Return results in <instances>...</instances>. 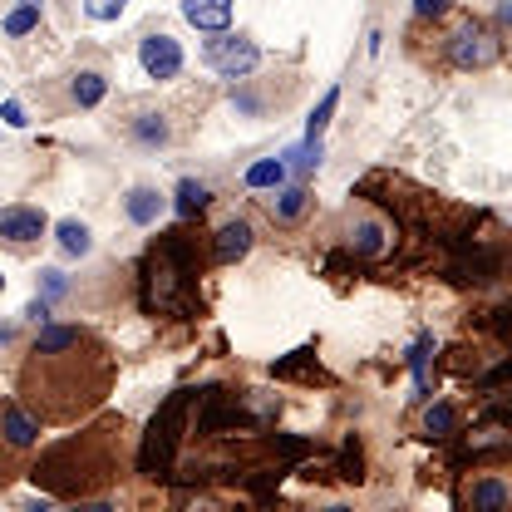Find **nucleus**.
Wrapping results in <instances>:
<instances>
[{
  "instance_id": "obj_29",
  "label": "nucleus",
  "mask_w": 512,
  "mask_h": 512,
  "mask_svg": "<svg viewBox=\"0 0 512 512\" xmlns=\"http://www.w3.org/2000/svg\"><path fill=\"white\" fill-rule=\"evenodd\" d=\"M0 291H5V276H0Z\"/></svg>"
},
{
  "instance_id": "obj_4",
  "label": "nucleus",
  "mask_w": 512,
  "mask_h": 512,
  "mask_svg": "<svg viewBox=\"0 0 512 512\" xmlns=\"http://www.w3.org/2000/svg\"><path fill=\"white\" fill-rule=\"evenodd\" d=\"M109 84H114V79H109V64L99 60V55H89V60H74L69 69H60L55 79H45L40 104H45L50 114H89V109L104 104Z\"/></svg>"
},
{
  "instance_id": "obj_6",
  "label": "nucleus",
  "mask_w": 512,
  "mask_h": 512,
  "mask_svg": "<svg viewBox=\"0 0 512 512\" xmlns=\"http://www.w3.org/2000/svg\"><path fill=\"white\" fill-rule=\"evenodd\" d=\"M503 60V30L483 25L478 15H453V25L444 30V64L463 69V74H483Z\"/></svg>"
},
{
  "instance_id": "obj_5",
  "label": "nucleus",
  "mask_w": 512,
  "mask_h": 512,
  "mask_svg": "<svg viewBox=\"0 0 512 512\" xmlns=\"http://www.w3.org/2000/svg\"><path fill=\"white\" fill-rule=\"evenodd\" d=\"M114 133L133 143L138 153H163L173 143H183V128H178V109L168 104H153V99H128L124 109L114 114Z\"/></svg>"
},
{
  "instance_id": "obj_8",
  "label": "nucleus",
  "mask_w": 512,
  "mask_h": 512,
  "mask_svg": "<svg viewBox=\"0 0 512 512\" xmlns=\"http://www.w3.org/2000/svg\"><path fill=\"white\" fill-rule=\"evenodd\" d=\"M296 89H301L296 69H266V74H256L252 69V74L237 79V89H232V109H237V119H276L281 109H291Z\"/></svg>"
},
{
  "instance_id": "obj_24",
  "label": "nucleus",
  "mask_w": 512,
  "mask_h": 512,
  "mask_svg": "<svg viewBox=\"0 0 512 512\" xmlns=\"http://www.w3.org/2000/svg\"><path fill=\"white\" fill-rule=\"evenodd\" d=\"M311 360H316V355H311V350H296V355H291V360H281V365H276V375H281V380H320V370H316V375H311V370H306V365H311Z\"/></svg>"
},
{
  "instance_id": "obj_14",
  "label": "nucleus",
  "mask_w": 512,
  "mask_h": 512,
  "mask_svg": "<svg viewBox=\"0 0 512 512\" xmlns=\"http://www.w3.org/2000/svg\"><path fill=\"white\" fill-rule=\"evenodd\" d=\"M316 212V192L306 188V183H281V188H271V197H266V217L276 222V227H301L306 217Z\"/></svg>"
},
{
  "instance_id": "obj_15",
  "label": "nucleus",
  "mask_w": 512,
  "mask_h": 512,
  "mask_svg": "<svg viewBox=\"0 0 512 512\" xmlns=\"http://www.w3.org/2000/svg\"><path fill=\"white\" fill-rule=\"evenodd\" d=\"M458 508H473V512L512 508V483L503 478V473H473V483L458 488Z\"/></svg>"
},
{
  "instance_id": "obj_10",
  "label": "nucleus",
  "mask_w": 512,
  "mask_h": 512,
  "mask_svg": "<svg viewBox=\"0 0 512 512\" xmlns=\"http://www.w3.org/2000/svg\"><path fill=\"white\" fill-rule=\"evenodd\" d=\"M394 222L375 212L370 202H350L345 207V217H340V242L350 247V252L360 256V261H380L389 247H394Z\"/></svg>"
},
{
  "instance_id": "obj_23",
  "label": "nucleus",
  "mask_w": 512,
  "mask_h": 512,
  "mask_svg": "<svg viewBox=\"0 0 512 512\" xmlns=\"http://www.w3.org/2000/svg\"><path fill=\"white\" fill-rule=\"evenodd\" d=\"M340 478H345V483H360V478H365V453H360V439H355V434L345 439V458H340Z\"/></svg>"
},
{
  "instance_id": "obj_19",
  "label": "nucleus",
  "mask_w": 512,
  "mask_h": 512,
  "mask_svg": "<svg viewBox=\"0 0 512 512\" xmlns=\"http://www.w3.org/2000/svg\"><path fill=\"white\" fill-rule=\"evenodd\" d=\"M458 434V404H448V399H434V404H424V414H419V439H429V444H444Z\"/></svg>"
},
{
  "instance_id": "obj_27",
  "label": "nucleus",
  "mask_w": 512,
  "mask_h": 512,
  "mask_svg": "<svg viewBox=\"0 0 512 512\" xmlns=\"http://www.w3.org/2000/svg\"><path fill=\"white\" fill-rule=\"evenodd\" d=\"M124 5L128 0H84V15H89V20H119Z\"/></svg>"
},
{
  "instance_id": "obj_7",
  "label": "nucleus",
  "mask_w": 512,
  "mask_h": 512,
  "mask_svg": "<svg viewBox=\"0 0 512 512\" xmlns=\"http://www.w3.org/2000/svg\"><path fill=\"white\" fill-rule=\"evenodd\" d=\"M35 448H40V419L20 399H0V493L25 478Z\"/></svg>"
},
{
  "instance_id": "obj_21",
  "label": "nucleus",
  "mask_w": 512,
  "mask_h": 512,
  "mask_svg": "<svg viewBox=\"0 0 512 512\" xmlns=\"http://www.w3.org/2000/svg\"><path fill=\"white\" fill-rule=\"evenodd\" d=\"M55 247H60V256H69V261L89 256V252H94V232H89V222H79V217H64L60 227H55Z\"/></svg>"
},
{
  "instance_id": "obj_20",
  "label": "nucleus",
  "mask_w": 512,
  "mask_h": 512,
  "mask_svg": "<svg viewBox=\"0 0 512 512\" xmlns=\"http://www.w3.org/2000/svg\"><path fill=\"white\" fill-rule=\"evenodd\" d=\"M291 178V153H281V158H261V163H252L247 173H242V188H252V192H271V188H281Z\"/></svg>"
},
{
  "instance_id": "obj_25",
  "label": "nucleus",
  "mask_w": 512,
  "mask_h": 512,
  "mask_svg": "<svg viewBox=\"0 0 512 512\" xmlns=\"http://www.w3.org/2000/svg\"><path fill=\"white\" fill-rule=\"evenodd\" d=\"M448 15H453V0H414V20H419V25H429V20L439 25Z\"/></svg>"
},
{
  "instance_id": "obj_13",
  "label": "nucleus",
  "mask_w": 512,
  "mask_h": 512,
  "mask_svg": "<svg viewBox=\"0 0 512 512\" xmlns=\"http://www.w3.org/2000/svg\"><path fill=\"white\" fill-rule=\"evenodd\" d=\"M183 64H188V55H183V45H178L168 30H148V35L138 40V69H143L153 84L178 79V74H183Z\"/></svg>"
},
{
  "instance_id": "obj_9",
  "label": "nucleus",
  "mask_w": 512,
  "mask_h": 512,
  "mask_svg": "<svg viewBox=\"0 0 512 512\" xmlns=\"http://www.w3.org/2000/svg\"><path fill=\"white\" fill-rule=\"evenodd\" d=\"M192 394H197V389H178V394L153 414V424H148V434H143V453H138V468H143V473H153V478L168 473V463H173V453H178V439H183V419H188Z\"/></svg>"
},
{
  "instance_id": "obj_18",
  "label": "nucleus",
  "mask_w": 512,
  "mask_h": 512,
  "mask_svg": "<svg viewBox=\"0 0 512 512\" xmlns=\"http://www.w3.org/2000/svg\"><path fill=\"white\" fill-rule=\"evenodd\" d=\"M183 20L202 35H217L232 25V0H183Z\"/></svg>"
},
{
  "instance_id": "obj_22",
  "label": "nucleus",
  "mask_w": 512,
  "mask_h": 512,
  "mask_svg": "<svg viewBox=\"0 0 512 512\" xmlns=\"http://www.w3.org/2000/svg\"><path fill=\"white\" fill-rule=\"evenodd\" d=\"M212 183H202V178H183L178 188H173V207H178V217H202L207 207H212Z\"/></svg>"
},
{
  "instance_id": "obj_17",
  "label": "nucleus",
  "mask_w": 512,
  "mask_h": 512,
  "mask_svg": "<svg viewBox=\"0 0 512 512\" xmlns=\"http://www.w3.org/2000/svg\"><path fill=\"white\" fill-rule=\"evenodd\" d=\"M168 192L153 188V183H133V188L124 192V222L128 227H158L163 217H168Z\"/></svg>"
},
{
  "instance_id": "obj_11",
  "label": "nucleus",
  "mask_w": 512,
  "mask_h": 512,
  "mask_svg": "<svg viewBox=\"0 0 512 512\" xmlns=\"http://www.w3.org/2000/svg\"><path fill=\"white\" fill-rule=\"evenodd\" d=\"M50 237V217L35 202H10L0 207V252L10 256H35Z\"/></svg>"
},
{
  "instance_id": "obj_2",
  "label": "nucleus",
  "mask_w": 512,
  "mask_h": 512,
  "mask_svg": "<svg viewBox=\"0 0 512 512\" xmlns=\"http://www.w3.org/2000/svg\"><path fill=\"white\" fill-rule=\"evenodd\" d=\"M128 463H133V424L124 414H89V424L79 419V434L50 448H35L25 478L45 488L50 498L89 503L124 483Z\"/></svg>"
},
{
  "instance_id": "obj_3",
  "label": "nucleus",
  "mask_w": 512,
  "mask_h": 512,
  "mask_svg": "<svg viewBox=\"0 0 512 512\" xmlns=\"http://www.w3.org/2000/svg\"><path fill=\"white\" fill-rule=\"evenodd\" d=\"M143 306L153 316H197V247H192V232H168L148 247Z\"/></svg>"
},
{
  "instance_id": "obj_16",
  "label": "nucleus",
  "mask_w": 512,
  "mask_h": 512,
  "mask_svg": "<svg viewBox=\"0 0 512 512\" xmlns=\"http://www.w3.org/2000/svg\"><path fill=\"white\" fill-rule=\"evenodd\" d=\"M256 247V227L247 217H232V222H222L217 232H212V261L217 266H237V261H247Z\"/></svg>"
},
{
  "instance_id": "obj_12",
  "label": "nucleus",
  "mask_w": 512,
  "mask_h": 512,
  "mask_svg": "<svg viewBox=\"0 0 512 512\" xmlns=\"http://www.w3.org/2000/svg\"><path fill=\"white\" fill-rule=\"evenodd\" d=\"M202 64L212 69V74H222V79H242V74H252L261 69V50H256L252 35H232V30H217L207 45H202Z\"/></svg>"
},
{
  "instance_id": "obj_1",
  "label": "nucleus",
  "mask_w": 512,
  "mask_h": 512,
  "mask_svg": "<svg viewBox=\"0 0 512 512\" xmlns=\"http://www.w3.org/2000/svg\"><path fill=\"white\" fill-rule=\"evenodd\" d=\"M114 380H119V360L99 330L45 325L20 355L15 399L40 424H79L109 404Z\"/></svg>"
},
{
  "instance_id": "obj_26",
  "label": "nucleus",
  "mask_w": 512,
  "mask_h": 512,
  "mask_svg": "<svg viewBox=\"0 0 512 512\" xmlns=\"http://www.w3.org/2000/svg\"><path fill=\"white\" fill-rule=\"evenodd\" d=\"M335 104H340V89H330V94L320 99V109H316V119H311V128H306V138H320V133H325L330 114H335Z\"/></svg>"
},
{
  "instance_id": "obj_28",
  "label": "nucleus",
  "mask_w": 512,
  "mask_h": 512,
  "mask_svg": "<svg viewBox=\"0 0 512 512\" xmlns=\"http://www.w3.org/2000/svg\"><path fill=\"white\" fill-rule=\"evenodd\" d=\"M429 350H434V340H419V345H414V375H419V394H429Z\"/></svg>"
}]
</instances>
